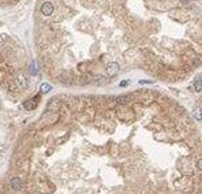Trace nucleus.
Wrapping results in <instances>:
<instances>
[{"instance_id": "obj_3", "label": "nucleus", "mask_w": 202, "mask_h": 194, "mask_svg": "<svg viewBox=\"0 0 202 194\" xmlns=\"http://www.w3.org/2000/svg\"><path fill=\"white\" fill-rule=\"evenodd\" d=\"M11 187L14 189V190H20L22 189V181H20L19 178H12L11 179Z\"/></svg>"}, {"instance_id": "obj_10", "label": "nucleus", "mask_w": 202, "mask_h": 194, "mask_svg": "<svg viewBox=\"0 0 202 194\" xmlns=\"http://www.w3.org/2000/svg\"><path fill=\"white\" fill-rule=\"evenodd\" d=\"M182 3H189V0H182Z\"/></svg>"}, {"instance_id": "obj_7", "label": "nucleus", "mask_w": 202, "mask_h": 194, "mask_svg": "<svg viewBox=\"0 0 202 194\" xmlns=\"http://www.w3.org/2000/svg\"><path fill=\"white\" fill-rule=\"evenodd\" d=\"M195 89H197V92H201V79L200 78L195 81Z\"/></svg>"}, {"instance_id": "obj_6", "label": "nucleus", "mask_w": 202, "mask_h": 194, "mask_svg": "<svg viewBox=\"0 0 202 194\" xmlns=\"http://www.w3.org/2000/svg\"><path fill=\"white\" fill-rule=\"evenodd\" d=\"M30 72H32V74H34V75L37 74V68H36V62H33V63H32V67H30Z\"/></svg>"}, {"instance_id": "obj_2", "label": "nucleus", "mask_w": 202, "mask_h": 194, "mask_svg": "<svg viewBox=\"0 0 202 194\" xmlns=\"http://www.w3.org/2000/svg\"><path fill=\"white\" fill-rule=\"evenodd\" d=\"M41 12H43V15L49 16L53 12V6H52V3H51V2L44 3V4L41 6Z\"/></svg>"}, {"instance_id": "obj_9", "label": "nucleus", "mask_w": 202, "mask_h": 194, "mask_svg": "<svg viewBox=\"0 0 202 194\" xmlns=\"http://www.w3.org/2000/svg\"><path fill=\"white\" fill-rule=\"evenodd\" d=\"M2 44H3V37L0 36V45H2Z\"/></svg>"}, {"instance_id": "obj_1", "label": "nucleus", "mask_w": 202, "mask_h": 194, "mask_svg": "<svg viewBox=\"0 0 202 194\" xmlns=\"http://www.w3.org/2000/svg\"><path fill=\"white\" fill-rule=\"evenodd\" d=\"M119 71V64L116 63V62H111V63H108L107 66V72L109 77H115L116 74H118Z\"/></svg>"}, {"instance_id": "obj_4", "label": "nucleus", "mask_w": 202, "mask_h": 194, "mask_svg": "<svg viewBox=\"0 0 202 194\" xmlns=\"http://www.w3.org/2000/svg\"><path fill=\"white\" fill-rule=\"evenodd\" d=\"M16 82H18V85L22 89H26L27 88V81H26V78L23 77V75H19V77L16 78Z\"/></svg>"}, {"instance_id": "obj_8", "label": "nucleus", "mask_w": 202, "mask_h": 194, "mask_svg": "<svg viewBox=\"0 0 202 194\" xmlns=\"http://www.w3.org/2000/svg\"><path fill=\"white\" fill-rule=\"evenodd\" d=\"M126 85H128V81H123L120 84V86H126Z\"/></svg>"}, {"instance_id": "obj_5", "label": "nucleus", "mask_w": 202, "mask_h": 194, "mask_svg": "<svg viewBox=\"0 0 202 194\" xmlns=\"http://www.w3.org/2000/svg\"><path fill=\"white\" fill-rule=\"evenodd\" d=\"M40 89L43 93H48V92H51V85L49 84H43L40 86Z\"/></svg>"}]
</instances>
